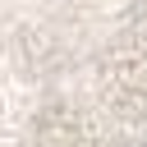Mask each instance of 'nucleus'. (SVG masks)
Here are the masks:
<instances>
[{
	"label": "nucleus",
	"instance_id": "1",
	"mask_svg": "<svg viewBox=\"0 0 147 147\" xmlns=\"http://www.w3.org/2000/svg\"><path fill=\"white\" fill-rule=\"evenodd\" d=\"M0 147H147V0H0Z\"/></svg>",
	"mask_w": 147,
	"mask_h": 147
}]
</instances>
